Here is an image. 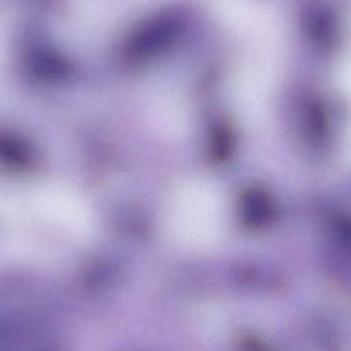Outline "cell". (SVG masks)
<instances>
[{"label":"cell","mask_w":351,"mask_h":351,"mask_svg":"<svg viewBox=\"0 0 351 351\" xmlns=\"http://www.w3.org/2000/svg\"><path fill=\"white\" fill-rule=\"evenodd\" d=\"M95 230L88 203L56 184H29L3 192L0 250L12 262L43 263L74 252Z\"/></svg>","instance_id":"cell-1"},{"label":"cell","mask_w":351,"mask_h":351,"mask_svg":"<svg viewBox=\"0 0 351 351\" xmlns=\"http://www.w3.org/2000/svg\"><path fill=\"white\" fill-rule=\"evenodd\" d=\"M226 228V203L219 189L202 180L186 181L170 195L165 210L169 237L186 250H207Z\"/></svg>","instance_id":"cell-2"}]
</instances>
